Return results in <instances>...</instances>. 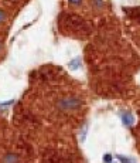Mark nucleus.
<instances>
[{
	"label": "nucleus",
	"instance_id": "423d86ee",
	"mask_svg": "<svg viewBox=\"0 0 140 163\" xmlns=\"http://www.w3.org/2000/svg\"><path fill=\"white\" fill-rule=\"evenodd\" d=\"M113 158H112V155H109V153H106L105 156H103V162L105 163H112Z\"/></svg>",
	"mask_w": 140,
	"mask_h": 163
},
{
	"label": "nucleus",
	"instance_id": "f257e3e1",
	"mask_svg": "<svg viewBox=\"0 0 140 163\" xmlns=\"http://www.w3.org/2000/svg\"><path fill=\"white\" fill-rule=\"evenodd\" d=\"M81 99L76 97H65L58 101V106L62 111H75L81 106Z\"/></svg>",
	"mask_w": 140,
	"mask_h": 163
},
{
	"label": "nucleus",
	"instance_id": "1a4fd4ad",
	"mask_svg": "<svg viewBox=\"0 0 140 163\" xmlns=\"http://www.w3.org/2000/svg\"><path fill=\"white\" fill-rule=\"evenodd\" d=\"M0 51H1V43H0Z\"/></svg>",
	"mask_w": 140,
	"mask_h": 163
},
{
	"label": "nucleus",
	"instance_id": "f03ea898",
	"mask_svg": "<svg viewBox=\"0 0 140 163\" xmlns=\"http://www.w3.org/2000/svg\"><path fill=\"white\" fill-rule=\"evenodd\" d=\"M120 119L123 122V125H126V126H132L135 124V118H133V115L130 114V112H122L120 114Z\"/></svg>",
	"mask_w": 140,
	"mask_h": 163
},
{
	"label": "nucleus",
	"instance_id": "20e7f679",
	"mask_svg": "<svg viewBox=\"0 0 140 163\" xmlns=\"http://www.w3.org/2000/svg\"><path fill=\"white\" fill-rule=\"evenodd\" d=\"M118 159L120 160V163H135V160L130 158H126V156H122V155H119Z\"/></svg>",
	"mask_w": 140,
	"mask_h": 163
},
{
	"label": "nucleus",
	"instance_id": "0eeeda50",
	"mask_svg": "<svg viewBox=\"0 0 140 163\" xmlns=\"http://www.w3.org/2000/svg\"><path fill=\"white\" fill-rule=\"evenodd\" d=\"M4 22H6V13L3 10H0V24Z\"/></svg>",
	"mask_w": 140,
	"mask_h": 163
},
{
	"label": "nucleus",
	"instance_id": "7ed1b4c3",
	"mask_svg": "<svg viewBox=\"0 0 140 163\" xmlns=\"http://www.w3.org/2000/svg\"><path fill=\"white\" fill-rule=\"evenodd\" d=\"M81 67V60L79 58H75V60H72L70 63V68L71 70H78Z\"/></svg>",
	"mask_w": 140,
	"mask_h": 163
},
{
	"label": "nucleus",
	"instance_id": "39448f33",
	"mask_svg": "<svg viewBox=\"0 0 140 163\" xmlns=\"http://www.w3.org/2000/svg\"><path fill=\"white\" fill-rule=\"evenodd\" d=\"M92 3H93V6H95L96 9H101L103 6V0H92Z\"/></svg>",
	"mask_w": 140,
	"mask_h": 163
},
{
	"label": "nucleus",
	"instance_id": "6e6552de",
	"mask_svg": "<svg viewBox=\"0 0 140 163\" xmlns=\"http://www.w3.org/2000/svg\"><path fill=\"white\" fill-rule=\"evenodd\" d=\"M70 1V4H74V6H79L84 1V0H68Z\"/></svg>",
	"mask_w": 140,
	"mask_h": 163
}]
</instances>
